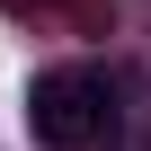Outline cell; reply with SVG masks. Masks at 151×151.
<instances>
[{"instance_id": "obj_1", "label": "cell", "mask_w": 151, "mask_h": 151, "mask_svg": "<svg viewBox=\"0 0 151 151\" xmlns=\"http://www.w3.org/2000/svg\"><path fill=\"white\" fill-rule=\"evenodd\" d=\"M27 116H36V142H53V151H89V142H107V124H116L98 71H45L36 98H27Z\"/></svg>"}]
</instances>
